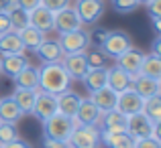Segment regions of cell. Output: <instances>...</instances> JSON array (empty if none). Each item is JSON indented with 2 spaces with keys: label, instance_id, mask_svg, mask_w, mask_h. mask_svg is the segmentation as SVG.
<instances>
[{
  "label": "cell",
  "instance_id": "7bdbcfd3",
  "mask_svg": "<svg viewBox=\"0 0 161 148\" xmlns=\"http://www.w3.org/2000/svg\"><path fill=\"white\" fill-rule=\"evenodd\" d=\"M151 24H153L155 35H161V16H151Z\"/></svg>",
  "mask_w": 161,
  "mask_h": 148
},
{
  "label": "cell",
  "instance_id": "d4e9b609",
  "mask_svg": "<svg viewBox=\"0 0 161 148\" xmlns=\"http://www.w3.org/2000/svg\"><path fill=\"white\" fill-rule=\"evenodd\" d=\"M37 91L39 89H27V87H16L14 94H12V100L16 101V105L20 108L23 114H31L33 105H35L37 100Z\"/></svg>",
  "mask_w": 161,
  "mask_h": 148
},
{
  "label": "cell",
  "instance_id": "7a4b0ae2",
  "mask_svg": "<svg viewBox=\"0 0 161 148\" xmlns=\"http://www.w3.org/2000/svg\"><path fill=\"white\" fill-rule=\"evenodd\" d=\"M75 124H74V118H67L63 114H53L51 118L43 122V134L45 138L49 140H69L71 132H74Z\"/></svg>",
  "mask_w": 161,
  "mask_h": 148
},
{
  "label": "cell",
  "instance_id": "60d3db41",
  "mask_svg": "<svg viewBox=\"0 0 161 148\" xmlns=\"http://www.w3.org/2000/svg\"><path fill=\"white\" fill-rule=\"evenodd\" d=\"M151 55L161 57V35H157V37H155V41L151 43Z\"/></svg>",
  "mask_w": 161,
  "mask_h": 148
},
{
  "label": "cell",
  "instance_id": "d590c367",
  "mask_svg": "<svg viewBox=\"0 0 161 148\" xmlns=\"http://www.w3.org/2000/svg\"><path fill=\"white\" fill-rule=\"evenodd\" d=\"M135 148H161V140L153 136H147V138H139L135 142Z\"/></svg>",
  "mask_w": 161,
  "mask_h": 148
},
{
  "label": "cell",
  "instance_id": "6da1fadb",
  "mask_svg": "<svg viewBox=\"0 0 161 148\" xmlns=\"http://www.w3.org/2000/svg\"><path fill=\"white\" fill-rule=\"evenodd\" d=\"M69 83H71V79L61 63H43V67L39 69V89L41 91L59 95L61 91L69 89Z\"/></svg>",
  "mask_w": 161,
  "mask_h": 148
},
{
  "label": "cell",
  "instance_id": "ac0fdd59",
  "mask_svg": "<svg viewBox=\"0 0 161 148\" xmlns=\"http://www.w3.org/2000/svg\"><path fill=\"white\" fill-rule=\"evenodd\" d=\"M29 24L47 35L53 31V12L47 10L45 6H37L35 10L29 12Z\"/></svg>",
  "mask_w": 161,
  "mask_h": 148
},
{
  "label": "cell",
  "instance_id": "bcb514c9",
  "mask_svg": "<svg viewBox=\"0 0 161 148\" xmlns=\"http://www.w3.org/2000/svg\"><path fill=\"white\" fill-rule=\"evenodd\" d=\"M137 2H139V4H147V2H149V0H137Z\"/></svg>",
  "mask_w": 161,
  "mask_h": 148
},
{
  "label": "cell",
  "instance_id": "52a82bcc",
  "mask_svg": "<svg viewBox=\"0 0 161 148\" xmlns=\"http://www.w3.org/2000/svg\"><path fill=\"white\" fill-rule=\"evenodd\" d=\"M74 8L82 24H94L104 14V0H75Z\"/></svg>",
  "mask_w": 161,
  "mask_h": 148
},
{
  "label": "cell",
  "instance_id": "9c48e42d",
  "mask_svg": "<svg viewBox=\"0 0 161 148\" xmlns=\"http://www.w3.org/2000/svg\"><path fill=\"white\" fill-rule=\"evenodd\" d=\"M33 116L37 120L45 122L47 118H51L53 114H57V95L53 94H47V91H37V100H35V105H33Z\"/></svg>",
  "mask_w": 161,
  "mask_h": 148
},
{
  "label": "cell",
  "instance_id": "e575fe53",
  "mask_svg": "<svg viewBox=\"0 0 161 148\" xmlns=\"http://www.w3.org/2000/svg\"><path fill=\"white\" fill-rule=\"evenodd\" d=\"M69 4H71V0H41V6H45L51 12H57V10H61V8L69 6Z\"/></svg>",
  "mask_w": 161,
  "mask_h": 148
},
{
  "label": "cell",
  "instance_id": "ee69618b",
  "mask_svg": "<svg viewBox=\"0 0 161 148\" xmlns=\"http://www.w3.org/2000/svg\"><path fill=\"white\" fill-rule=\"evenodd\" d=\"M106 33H108L106 28H98V31H94V35H90V37H94V39L98 41V45H100L104 41V37H106Z\"/></svg>",
  "mask_w": 161,
  "mask_h": 148
},
{
  "label": "cell",
  "instance_id": "7402d4cb",
  "mask_svg": "<svg viewBox=\"0 0 161 148\" xmlns=\"http://www.w3.org/2000/svg\"><path fill=\"white\" fill-rule=\"evenodd\" d=\"M100 142L106 148H135V138L129 132H100Z\"/></svg>",
  "mask_w": 161,
  "mask_h": 148
},
{
  "label": "cell",
  "instance_id": "d6a6232c",
  "mask_svg": "<svg viewBox=\"0 0 161 148\" xmlns=\"http://www.w3.org/2000/svg\"><path fill=\"white\" fill-rule=\"evenodd\" d=\"M112 4V10L118 12V14H129V12H135L141 4L137 0H110Z\"/></svg>",
  "mask_w": 161,
  "mask_h": 148
},
{
  "label": "cell",
  "instance_id": "277c9868",
  "mask_svg": "<svg viewBox=\"0 0 161 148\" xmlns=\"http://www.w3.org/2000/svg\"><path fill=\"white\" fill-rule=\"evenodd\" d=\"M67 142L71 148H98L100 130L98 126H75Z\"/></svg>",
  "mask_w": 161,
  "mask_h": 148
},
{
  "label": "cell",
  "instance_id": "7dc6e473",
  "mask_svg": "<svg viewBox=\"0 0 161 148\" xmlns=\"http://www.w3.org/2000/svg\"><path fill=\"white\" fill-rule=\"evenodd\" d=\"M0 73H2V71H0Z\"/></svg>",
  "mask_w": 161,
  "mask_h": 148
},
{
  "label": "cell",
  "instance_id": "b9f144b4",
  "mask_svg": "<svg viewBox=\"0 0 161 148\" xmlns=\"http://www.w3.org/2000/svg\"><path fill=\"white\" fill-rule=\"evenodd\" d=\"M2 148H31V144L25 142V140H20V138H16V140H12L10 144H6V146H2Z\"/></svg>",
  "mask_w": 161,
  "mask_h": 148
},
{
  "label": "cell",
  "instance_id": "f35d334b",
  "mask_svg": "<svg viewBox=\"0 0 161 148\" xmlns=\"http://www.w3.org/2000/svg\"><path fill=\"white\" fill-rule=\"evenodd\" d=\"M14 2H16V6L25 8L27 12H31V10H35L37 6H41V0H14Z\"/></svg>",
  "mask_w": 161,
  "mask_h": 148
},
{
  "label": "cell",
  "instance_id": "7c38bea8",
  "mask_svg": "<svg viewBox=\"0 0 161 148\" xmlns=\"http://www.w3.org/2000/svg\"><path fill=\"white\" fill-rule=\"evenodd\" d=\"M100 116H102V112L94 105V101L90 98L88 100L82 98L80 108H78V112H75V116H74V124L75 126H98Z\"/></svg>",
  "mask_w": 161,
  "mask_h": 148
},
{
  "label": "cell",
  "instance_id": "74e56055",
  "mask_svg": "<svg viewBox=\"0 0 161 148\" xmlns=\"http://www.w3.org/2000/svg\"><path fill=\"white\" fill-rule=\"evenodd\" d=\"M149 16H161V0H149L145 4Z\"/></svg>",
  "mask_w": 161,
  "mask_h": 148
},
{
  "label": "cell",
  "instance_id": "44dd1931",
  "mask_svg": "<svg viewBox=\"0 0 161 148\" xmlns=\"http://www.w3.org/2000/svg\"><path fill=\"white\" fill-rule=\"evenodd\" d=\"M116 98H118V94L112 91L108 85H104V87H100V89H96V91L90 94V100L94 101V105L100 112H108V110L116 108Z\"/></svg>",
  "mask_w": 161,
  "mask_h": 148
},
{
  "label": "cell",
  "instance_id": "ffe728a7",
  "mask_svg": "<svg viewBox=\"0 0 161 148\" xmlns=\"http://www.w3.org/2000/svg\"><path fill=\"white\" fill-rule=\"evenodd\" d=\"M130 83H133V75H129L125 69H120V67H112V69H108V75H106V85H108L112 91L120 94V91L129 89Z\"/></svg>",
  "mask_w": 161,
  "mask_h": 148
},
{
  "label": "cell",
  "instance_id": "ab89813d",
  "mask_svg": "<svg viewBox=\"0 0 161 148\" xmlns=\"http://www.w3.org/2000/svg\"><path fill=\"white\" fill-rule=\"evenodd\" d=\"M43 148H71V146H69V142H65V140H49V138H45Z\"/></svg>",
  "mask_w": 161,
  "mask_h": 148
},
{
  "label": "cell",
  "instance_id": "ba28073f",
  "mask_svg": "<svg viewBox=\"0 0 161 148\" xmlns=\"http://www.w3.org/2000/svg\"><path fill=\"white\" fill-rule=\"evenodd\" d=\"M155 124H157V122H151L143 112L133 114V116H126V132H129L135 140L151 136V134H153V126Z\"/></svg>",
  "mask_w": 161,
  "mask_h": 148
},
{
  "label": "cell",
  "instance_id": "4dcf8cb0",
  "mask_svg": "<svg viewBox=\"0 0 161 148\" xmlns=\"http://www.w3.org/2000/svg\"><path fill=\"white\" fill-rule=\"evenodd\" d=\"M143 114L149 118L151 122H161V95H153L143 101Z\"/></svg>",
  "mask_w": 161,
  "mask_h": 148
},
{
  "label": "cell",
  "instance_id": "30bf717a",
  "mask_svg": "<svg viewBox=\"0 0 161 148\" xmlns=\"http://www.w3.org/2000/svg\"><path fill=\"white\" fill-rule=\"evenodd\" d=\"M143 101H145V100H143L133 87H129V89H125V91L118 94L116 108H114V110H118V112L125 114V116H133V114L143 112Z\"/></svg>",
  "mask_w": 161,
  "mask_h": 148
},
{
  "label": "cell",
  "instance_id": "8fae6325",
  "mask_svg": "<svg viewBox=\"0 0 161 148\" xmlns=\"http://www.w3.org/2000/svg\"><path fill=\"white\" fill-rule=\"evenodd\" d=\"M61 65H63V69L67 71L69 79H75V81H82V77L86 75V71L90 69L84 53H67V55H63Z\"/></svg>",
  "mask_w": 161,
  "mask_h": 148
},
{
  "label": "cell",
  "instance_id": "8d00e7d4",
  "mask_svg": "<svg viewBox=\"0 0 161 148\" xmlns=\"http://www.w3.org/2000/svg\"><path fill=\"white\" fill-rule=\"evenodd\" d=\"M8 31H12L8 12L6 10H0V35H4V33H8Z\"/></svg>",
  "mask_w": 161,
  "mask_h": 148
},
{
  "label": "cell",
  "instance_id": "f546056e",
  "mask_svg": "<svg viewBox=\"0 0 161 148\" xmlns=\"http://www.w3.org/2000/svg\"><path fill=\"white\" fill-rule=\"evenodd\" d=\"M8 18H10V27L12 31H23L25 27H29V12L25 10V8L16 6V4H12L10 8H8Z\"/></svg>",
  "mask_w": 161,
  "mask_h": 148
},
{
  "label": "cell",
  "instance_id": "e0dca14e",
  "mask_svg": "<svg viewBox=\"0 0 161 148\" xmlns=\"http://www.w3.org/2000/svg\"><path fill=\"white\" fill-rule=\"evenodd\" d=\"M130 87H133L143 100H147V98H153V95H159L161 79H151V77H145V75H135Z\"/></svg>",
  "mask_w": 161,
  "mask_h": 148
},
{
  "label": "cell",
  "instance_id": "f1b7e54d",
  "mask_svg": "<svg viewBox=\"0 0 161 148\" xmlns=\"http://www.w3.org/2000/svg\"><path fill=\"white\" fill-rule=\"evenodd\" d=\"M139 75H145V77H151V79H161V57H155L151 53L145 55Z\"/></svg>",
  "mask_w": 161,
  "mask_h": 148
},
{
  "label": "cell",
  "instance_id": "4316f807",
  "mask_svg": "<svg viewBox=\"0 0 161 148\" xmlns=\"http://www.w3.org/2000/svg\"><path fill=\"white\" fill-rule=\"evenodd\" d=\"M16 87H27V89H39V69L29 63L23 71L14 77Z\"/></svg>",
  "mask_w": 161,
  "mask_h": 148
},
{
  "label": "cell",
  "instance_id": "2e32d148",
  "mask_svg": "<svg viewBox=\"0 0 161 148\" xmlns=\"http://www.w3.org/2000/svg\"><path fill=\"white\" fill-rule=\"evenodd\" d=\"M35 53L43 63H61L63 55H65L59 41H55V39H43V43L35 49Z\"/></svg>",
  "mask_w": 161,
  "mask_h": 148
},
{
  "label": "cell",
  "instance_id": "f6af8a7d",
  "mask_svg": "<svg viewBox=\"0 0 161 148\" xmlns=\"http://www.w3.org/2000/svg\"><path fill=\"white\" fill-rule=\"evenodd\" d=\"M12 4H16L14 0H0V10H8Z\"/></svg>",
  "mask_w": 161,
  "mask_h": 148
},
{
  "label": "cell",
  "instance_id": "8992f818",
  "mask_svg": "<svg viewBox=\"0 0 161 148\" xmlns=\"http://www.w3.org/2000/svg\"><path fill=\"white\" fill-rule=\"evenodd\" d=\"M78 28H82V20H80L78 12H75V8L71 4L53 12V31H57V35L78 31Z\"/></svg>",
  "mask_w": 161,
  "mask_h": 148
},
{
  "label": "cell",
  "instance_id": "5bb4252c",
  "mask_svg": "<svg viewBox=\"0 0 161 148\" xmlns=\"http://www.w3.org/2000/svg\"><path fill=\"white\" fill-rule=\"evenodd\" d=\"M27 65H29V59L25 57V53L0 55V71L10 79H14Z\"/></svg>",
  "mask_w": 161,
  "mask_h": 148
},
{
  "label": "cell",
  "instance_id": "836d02e7",
  "mask_svg": "<svg viewBox=\"0 0 161 148\" xmlns=\"http://www.w3.org/2000/svg\"><path fill=\"white\" fill-rule=\"evenodd\" d=\"M86 55V61H88V67H106V55L102 53L100 49L96 51H90V53H84Z\"/></svg>",
  "mask_w": 161,
  "mask_h": 148
},
{
  "label": "cell",
  "instance_id": "9a60e30c",
  "mask_svg": "<svg viewBox=\"0 0 161 148\" xmlns=\"http://www.w3.org/2000/svg\"><path fill=\"white\" fill-rule=\"evenodd\" d=\"M98 130L100 132H125L126 130V116L120 114L118 110L102 112V116L98 120Z\"/></svg>",
  "mask_w": 161,
  "mask_h": 148
},
{
  "label": "cell",
  "instance_id": "83f0119b",
  "mask_svg": "<svg viewBox=\"0 0 161 148\" xmlns=\"http://www.w3.org/2000/svg\"><path fill=\"white\" fill-rule=\"evenodd\" d=\"M19 37H20V41H23L25 51H35L41 43H43L45 33L37 31L35 27H31V24H29V27H25L23 31H19Z\"/></svg>",
  "mask_w": 161,
  "mask_h": 148
},
{
  "label": "cell",
  "instance_id": "cb8c5ba5",
  "mask_svg": "<svg viewBox=\"0 0 161 148\" xmlns=\"http://www.w3.org/2000/svg\"><path fill=\"white\" fill-rule=\"evenodd\" d=\"M25 114L20 112V108L16 105V101L12 100V95L0 100V122H10V124H19L20 118Z\"/></svg>",
  "mask_w": 161,
  "mask_h": 148
},
{
  "label": "cell",
  "instance_id": "4fadbf2b",
  "mask_svg": "<svg viewBox=\"0 0 161 148\" xmlns=\"http://www.w3.org/2000/svg\"><path fill=\"white\" fill-rule=\"evenodd\" d=\"M143 59H145V53L139 49H126L125 53H120L116 57V67H120V69H125L129 75H139V69H141V63Z\"/></svg>",
  "mask_w": 161,
  "mask_h": 148
},
{
  "label": "cell",
  "instance_id": "1f68e13d",
  "mask_svg": "<svg viewBox=\"0 0 161 148\" xmlns=\"http://www.w3.org/2000/svg\"><path fill=\"white\" fill-rule=\"evenodd\" d=\"M19 138V128L16 124H10V122H0V146L10 144L12 140Z\"/></svg>",
  "mask_w": 161,
  "mask_h": 148
},
{
  "label": "cell",
  "instance_id": "3957f363",
  "mask_svg": "<svg viewBox=\"0 0 161 148\" xmlns=\"http://www.w3.org/2000/svg\"><path fill=\"white\" fill-rule=\"evenodd\" d=\"M130 47H133L130 37L126 35L125 31H108L106 37H104V41L100 43V51L110 59H116L120 53H125V51L130 49Z\"/></svg>",
  "mask_w": 161,
  "mask_h": 148
},
{
  "label": "cell",
  "instance_id": "d6986e66",
  "mask_svg": "<svg viewBox=\"0 0 161 148\" xmlns=\"http://www.w3.org/2000/svg\"><path fill=\"white\" fill-rule=\"evenodd\" d=\"M80 101H82V98H80L75 91H71V89L61 91V94L57 95V112L63 114V116H67V118H74L75 112H78V108H80Z\"/></svg>",
  "mask_w": 161,
  "mask_h": 148
},
{
  "label": "cell",
  "instance_id": "5b68a950",
  "mask_svg": "<svg viewBox=\"0 0 161 148\" xmlns=\"http://www.w3.org/2000/svg\"><path fill=\"white\" fill-rule=\"evenodd\" d=\"M59 45H61L63 53H84L88 47H90V33H86L84 28H78V31H71V33H63L59 35Z\"/></svg>",
  "mask_w": 161,
  "mask_h": 148
},
{
  "label": "cell",
  "instance_id": "603a6c76",
  "mask_svg": "<svg viewBox=\"0 0 161 148\" xmlns=\"http://www.w3.org/2000/svg\"><path fill=\"white\" fill-rule=\"evenodd\" d=\"M106 75H108L106 67H90V69L86 71V75L82 77V83L92 94V91H96V89L106 85Z\"/></svg>",
  "mask_w": 161,
  "mask_h": 148
},
{
  "label": "cell",
  "instance_id": "484cf974",
  "mask_svg": "<svg viewBox=\"0 0 161 148\" xmlns=\"http://www.w3.org/2000/svg\"><path fill=\"white\" fill-rule=\"evenodd\" d=\"M10 53H25L23 41H20L16 31H8L0 35V55H10Z\"/></svg>",
  "mask_w": 161,
  "mask_h": 148
},
{
  "label": "cell",
  "instance_id": "c3c4849f",
  "mask_svg": "<svg viewBox=\"0 0 161 148\" xmlns=\"http://www.w3.org/2000/svg\"><path fill=\"white\" fill-rule=\"evenodd\" d=\"M0 148H2V146H0Z\"/></svg>",
  "mask_w": 161,
  "mask_h": 148
}]
</instances>
